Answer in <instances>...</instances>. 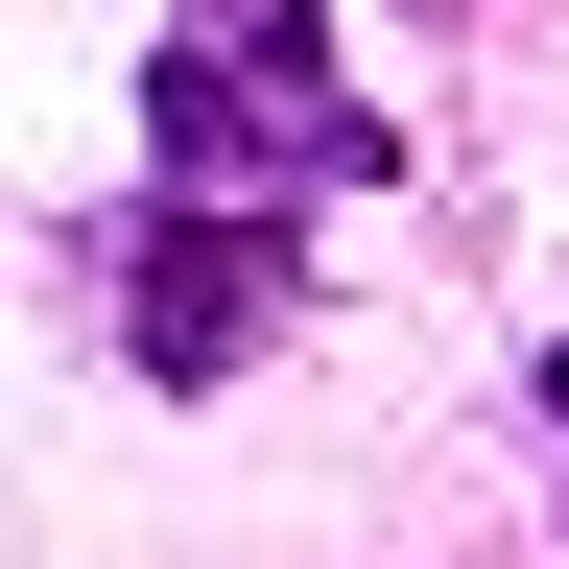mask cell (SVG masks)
<instances>
[{"instance_id":"3957f363","label":"cell","mask_w":569,"mask_h":569,"mask_svg":"<svg viewBox=\"0 0 569 569\" xmlns=\"http://www.w3.org/2000/svg\"><path fill=\"white\" fill-rule=\"evenodd\" d=\"M546 427H569V356H546Z\"/></svg>"},{"instance_id":"6da1fadb","label":"cell","mask_w":569,"mask_h":569,"mask_svg":"<svg viewBox=\"0 0 569 569\" xmlns=\"http://www.w3.org/2000/svg\"><path fill=\"white\" fill-rule=\"evenodd\" d=\"M142 142H167V190H238V213L380 190V96H356L332 0H213L167 48V96H142Z\"/></svg>"},{"instance_id":"7a4b0ae2","label":"cell","mask_w":569,"mask_h":569,"mask_svg":"<svg viewBox=\"0 0 569 569\" xmlns=\"http://www.w3.org/2000/svg\"><path fill=\"white\" fill-rule=\"evenodd\" d=\"M119 332H142V380H238V356L284 332V213L167 190V213L119 238Z\"/></svg>"}]
</instances>
